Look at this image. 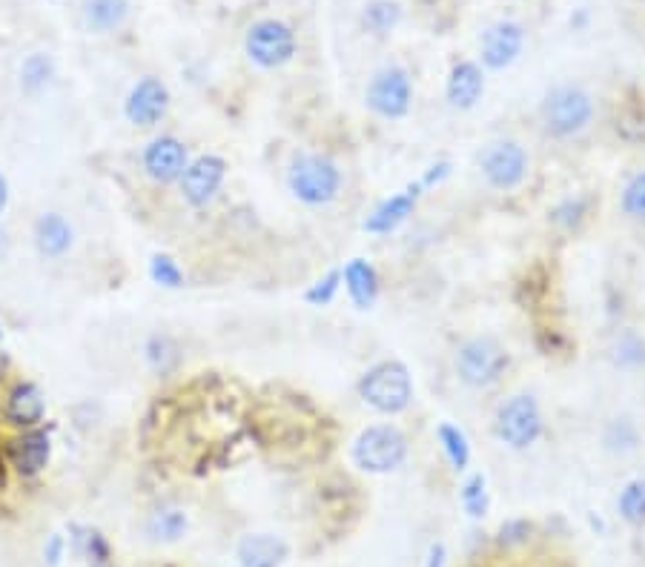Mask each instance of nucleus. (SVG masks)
Listing matches in <instances>:
<instances>
[{
  "label": "nucleus",
  "mask_w": 645,
  "mask_h": 567,
  "mask_svg": "<svg viewBox=\"0 0 645 567\" xmlns=\"http://www.w3.org/2000/svg\"><path fill=\"white\" fill-rule=\"evenodd\" d=\"M35 244H38V250L43 255H64L69 250V244H72V230H69V224L61 215L49 212L35 227Z\"/></svg>",
  "instance_id": "a211bd4d"
},
{
  "label": "nucleus",
  "mask_w": 645,
  "mask_h": 567,
  "mask_svg": "<svg viewBox=\"0 0 645 567\" xmlns=\"http://www.w3.org/2000/svg\"><path fill=\"white\" fill-rule=\"evenodd\" d=\"M43 416V396L35 384H18L9 396V419L15 424H35Z\"/></svg>",
  "instance_id": "aec40b11"
},
{
  "label": "nucleus",
  "mask_w": 645,
  "mask_h": 567,
  "mask_svg": "<svg viewBox=\"0 0 645 567\" xmlns=\"http://www.w3.org/2000/svg\"><path fill=\"white\" fill-rule=\"evenodd\" d=\"M362 21L373 35H387L402 21V6L396 0H370L362 12Z\"/></svg>",
  "instance_id": "5701e85b"
},
{
  "label": "nucleus",
  "mask_w": 645,
  "mask_h": 567,
  "mask_svg": "<svg viewBox=\"0 0 645 567\" xmlns=\"http://www.w3.org/2000/svg\"><path fill=\"white\" fill-rule=\"evenodd\" d=\"M482 95H485V72H482V66L473 61L453 63L451 72H448V81H445L448 104L453 109H459V112H468L482 101Z\"/></svg>",
  "instance_id": "2eb2a0df"
},
{
  "label": "nucleus",
  "mask_w": 645,
  "mask_h": 567,
  "mask_svg": "<svg viewBox=\"0 0 645 567\" xmlns=\"http://www.w3.org/2000/svg\"><path fill=\"white\" fill-rule=\"evenodd\" d=\"M187 530V516L181 510H158L150 519L152 539H164V542H175L181 539Z\"/></svg>",
  "instance_id": "bb28decb"
},
{
  "label": "nucleus",
  "mask_w": 645,
  "mask_h": 567,
  "mask_svg": "<svg viewBox=\"0 0 645 567\" xmlns=\"http://www.w3.org/2000/svg\"><path fill=\"white\" fill-rule=\"evenodd\" d=\"M12 456H15V464H18L21 473H26V476L38 473L43 464H46V459H49V436L41 433V430L26 433L23 439L15 441Z\"/></svg>",
  "instance_id": "6ab92c4d"
},
{
  "label": "nucleus",
  "mask_w": 645,
  "mask_h": 567,
  "mask_svg": "<svg viewBox=\"0 0 645 567\" xmlns=\"http://www.w3.org/2000/svg\"><path fill=\"white\" fill-rule=\"evenodd\" d=\"M144 169H147V175L155 184L178 181L184 175V169H187V147L172 135L155 138L144 152Z\"/></svg>",
  "instance_id": "ddd939ff"
},
{
  "label": "nucleus",
  "mask_w": 645,
  "mask_h": 567,
  "mask_svg": "<svg viewBox=\"0 0 645 567\" xmlns=\"http://www.w3.org/2000/svg\"><path fill=\"white\" fill-rule=\"evenodd\" d=\"M545 430L542 407L531 393H516L499 404L494 419L496 439L511 450H528L534 447Z\"/></svg>",
  "instance_id": "423d86ee"
},
{
  "label": "nucleus",
  "mask_w": 645,
  "mask_h": 567,
  "mask_svg": "<svg viewBox=\"0 0 645 567\" xmlns=\"http://www.w3.org/2000/svg\"><path fill=\"white\" fill-rule=\"evenodd\" d=\"M508 536V542H519L522 536H528V525L525 522H511L508 527H502V539Z\"/></svg>",
  "instance_id": "c9c22d12"
},
{
  "label": "nucleus",
  "mask_w": 645,
  "mask_h": 567,
  "mask_svg": "<svg viewBox=\"0 0 645 567\" xmlns=\"http://www.w3.org/2000/svg\"><path fill=\"white\" fill-rule=\"evenodd\" d=\"M6 370V358H3V353H0V373Z\"/></svg>",
  "instance_id": "ea45409f"
},
{
  "label": "nucleus",
  "mask_w": 645,
  "mask_h": 567,
  "mask_svg": "<svg viewBox=\"0 0 645 567\" xmlns=\"http://www.w3.org/2000/svg\"><path fill=\"white\" fill-rule=\"evenodd\" d=\"M339 281H342V273H339V270H333V273H327L324 278H319V281L304 293V298H307L313 307H327V304L336 298L339 287H342Z\"/></svg>",
  "instance_id": "2f4dec72"
},
{
  "label": "nucleus",
  "mask_w": 645,
  "mask_h": 567,
  "mask_svg": "<svg viewBox=\"0 0 645 567\" xmlns=\"http://www.w3.org/2000/svg\"><path fill=\"white\" fill-rule=\"evenodd\" d=\"M602 444L614 453H625V450H634L640 444V433H637V424L631 419H611L605 424V433H602Z\"/></svg>",
  "instance_id": "a878e982"
},
{
  "label": "nucleus",
  "mask_w": 645,
  "mask_h": 567,
  "mask_svg": "<svg viewBox=\"0 0 645 567\" xmlns=\"http://www.w3.org/2000/svg\"><path fill=\"white\" fill-rule=\"evenodd\" d=\"M287 556V545L279 536L270 533H256L241 539L238 545V562L241 567H279Z\"/></svg>",
  "instance_id": "f3484780"
},
{
  "label": "nucleus",
  "mask_w": 645,
  "mask_h": 567,
  "mask_svg": "<svg viewBox=\"0 0 645 567\" xmlns=\"http://www.w3.org/2000/svg\"><path fill=\"white\" fill-rule=\"evenodd\" d=\"M227 178V161L218 158V155H204L193 164H187L184 175L178 178L181 181V195L187 198V204L193 207H204L215 198V192L221 189Z\"/></svg>",
  "instance_id": "9b49d317"
},
{
  "label": "nucleus",
  "mask_w": 645,
  "mask_h": 567,
  "mask_svg": "<svg viewBox=\"0 0 645 567\" xmlns=\"http://www.w3.org/2000/svg\"><path fill=\"white\" fill-rule=\"evenodd\" d=\"M359 399L382 416H399L413 401V378L402 361H379L359 378Z\"/></svg>",
  "instance_id": "20e7f679"
},
{
  "label": "nucleus",
  "mask_w": 645,
  "mask_h": 567,
  "mask_svg": "<svg viewBox=\"0 0 645 567\" xmlns=\"http://www.w3.org/2000/svg\"><path fill=\"white\" fill-rule=\"evenodd\" d=\"M410 441L396 424H370L353 441V462L365 473L385 476L399 470L408 459Z\"/></svg>",
  "instance_id": "39448f33"
},
{
  "label": "nucleus",
  "mask_w": 645,
  "mask_h": 567,
  "mask_svg": "<svg viewBox=\"0 0 645 567\" xmlns=\"http://www.w3.org/2000/svg\"><path fill=\"white\" fill-rule=\"evenodd\" d=\"M147 358H150V364L155 370H167L172 361L178 358V350H175L172 338L155 336L150 338V344H147Z\"/></svg>",
  "instance_id": "473e14b6"
},
{
  "label": "nucleus",
  "mask_w": 645,
  "mask_h": 567,
  "mask_svg": "<svg viewBox=\"0 0 645 567\" xmlns=\"http://www.w3.org/2000/svg\"><path fill=\"white\" fill-rule=\"evenodd\" d=\"M287 187L293 198H299L307 207H327L342 192V169L333 158L304 152L290 161L287 169Z\"/></svg>",
  "instance_id": "f03ea898"
},
{
  "label": "nucleus",
  "mask_w": 645,
  "mask_h": 567,
  "mask_svg": "<svg viewBox=\"0 0 645 567\" xmlns=\"http://www.w3.org/2000/svg\"><path fill=\"white\" fill-rule=\"evenodd\" d=\"M422 184L416 181V184H410L408 189H402V192H396V195H390L387 201H382L376 210L370 212V218H367L365 224H362V230L370 232V235H387V232L399 230L405 221H408L413 210H416V204H419V198H422Z\"/></svg>",
  "instance_id": "4468645a"
},
{
  "label": "nucleus",
  "mask_w": 645,
  "mask_h": 567,
  "mask_svg": "<svg viewBox=\"0 0 645 567\" xmlns=\"http://www.w3.org/2000/svg\"><path fill=\"white\" fill-rule=\"evenodd\" d=\"M442 565H445V547L433 545V547H430L428 567H442Z\"/></svg>",
  "instance_id": "e433bc0d"
},
{
  "label": "nucleus",
  "mask_w": 645,
  "mask_h": 567,
  "mask_svg": "<svg viewBox=\"0 0 645 567\" xmlns=\"http://www.w3.org/2000/svg\"><path fill=\"white\" fill-rule=\"evenodd\" d=\"M448 175H451V164H448V161H439V164H433V167L419 178V184H422V189H430L436 187V184H442Z\"/></svg>",
  "instance_id": "f704fd0d"
},
{
  "label": "nucleus",
  "mask_w": 645,
  "mask_h": 567,
  "mask_svg": "<svg viewBox=\"0 0 645 567\" xmlns=\"http://www.w3.org/2000/svg\"><path fill=\"white\" fill-rule=\"evenodd\" d=\"M150 275H152V281H155V284H161V287H170V290L184 287V273L178 270V264L172 261L170 255H152Z\"/></svg>",
  "instance_id": "7c9ffc66"
},
{
  "label": "nucleus",
  "mask_w": 645,
  "mask_h": 567,
  "mask_svg": "<svg viewBox=\"0 0 645 567\" xmlns=\"http://www.w3.org/2000/svg\"><path fill=\"white\" fill-rule=\"evenodd\" d=\"M508 350L494 336L465 338L453 353V373L471 390H488L508 370Z\"/></svg>",
  "instance_id": "7ed1b4c3"
},
{
  "label": "nucleus",
  "mask_w": 645,
  "mask_h": 567,
  "mask_svg": "<svg viewBox=\"0 0 645 567\" xmlns=\"http://www.w3.org/2000/svg\"><path fill=\"white\" fill-rule=\"evenodd\" d=\"M436 439L442 444L448 462L453 464V470H468V464H471V444H468V436H465L456 424L442 421V424L436 427Z\"/></svg>",
  "instance_id": "4be33fe9"
},
{
  "label": "nucleus",
  "mask_w": 645,
  "mask_h": 567,
  "mask_svg": "<svg viewBox=\"0 0 645 567\" xmlns=\"http://www.w3.org/2000/svg\"><path fill=\"white\" fill-rule=\"evenodd\" d=\"M525 49V26L519 21H496L479 38V58L485 69H508Z\"/></svg>",
  "instance_id": "9d476101"
},
{
  "label": "nucleus",
  "mask_w": 645,
  "mask_h": 567,
  "mask_svg": "<svg viewBox=\"0 0 645 567\" xmlns=\"http://www.w3.org/2000/svg\"><path fill=\"white\" fill-rule=\"evenodd\" d=\"M92 567H107V562H95V565Z\"/></svg>",
  "instance_id": "a19ab883"
},
{
  "label": "nucleus",
  "mask_w": 645,
  "mask_h": 567,
  "mask_svg": "<svg viewBox=\"0 0 645 567\" xmlns=\"http://www.w3.org/2000/svg\"><path fill=\"white\" fill-rule=\"evenodd\" d=\"M585 210H588V207H585L582 198H577V201L568 198V201H562L557 210L551 212V218H554L557 224H562V227H577L582 221V215H585Z\"/></svg>",
  "instance_id": "72a5a7b5"
},
{
  "label": "nucleus",
  "mask_w": 645,
  "mask_h": 567,
  "mask_svg": "<svg viewBox=\"0 0 645 567\" xmlns=\"http://www.w3.org/2000/svg\"><path fill=\"white\" fill-rule=\"evenodd\" d=\"M462 507L468 510V516H473V519L485 516V510H488V484H485L482 473H473L462 484Z\"/></svg>",
  "instance_id": "c85d7f7f"
},
{
  "label": "nucleus",
  "mask_w": 645,
  "mask_h": 567,
  "mask_svg": "<svg viewBox=\"0 0 645 567\" xmlns=\"http://www.w3.org/2000/svg\"><path fill=\"white\" fill-rule=\"evenodd\" d=\"M0 250H3V232H0Z\"/></svg>",
  "instance_id": "79ce46f5"
},
{
  "label": "nucleus",
  "mask_w": 645,
  "mask_h": 567,
  "mask_svg": "<svg viewBox=\"0 0 645 567\" xmlns=\"http://www.w3.org/2000/svg\"><path fill=\"white\" fill-rule=\"evenodd\" d=\"M620 516H623L628 525H643L645 522V479H634L620 490Z\"/></svg>",
  "instance_id": "393cba45"
},
{
  "label": "nucleus",
  "mask_w": 645,
  "mask_h": 567,
  "mask_svg": "<svg viewBox=\"0 0 645 567\" xmlns=\"http://www.w3.org/2000/svg\"><path fill=\"white\" fill-rule=\"evenodd\" d=\"M167 106H170V92L167 86L161 84L158 78H141L138 84L132 86L127 98V118L135 126H155L164 115H167Z\"/></svg>",
  "instance_id": "f8f14e48"
},
{
  "label": "nucleus",
  "mask_w": 645,
  "mask_h": 567,
  "mask_svg": "<svg viewBox=\"0 0 645 567\" xmlns=\"http://www.w3.org/2000/svg\"><path fill=\"white\" fill-rule=\"evenodd\" d=\"M49 78H52V61L46 55H29L23 61L21 84L26 92H38L41 86H46Z\"/></svg>",
  "instance_id": "c756f323"
},
{
  "label": "nucleus",
  "mask_w": 645,
  "mask_h": 567,
  "mask_svg": "<svg viewBox=\"0 0 645 567\" xmlns=\"http://www.w3.org/2000/svg\"><path fill=\"white\" fill-rule=\"evenodd\" d=\"M46 556H49V562H52V565L58 562V556H61V539H58V536H52V542H49V547H46Z\"/></svg>",
  "instance_id": "4c0bfd02"
},
{
  "label": "nucleus",
  "mask_w": 645,
  "mask_h": 567,
  "mask_svg": "<svg viewBox=\"0 0 645 567\" xmlns=\"http://www.w3.org/2000/svg\"><path fill=\"white\" fill-rule=\"evenodd\" d=\"M6 201H9V187H6V181L0 178V212L6 207Z\"/></svg>",
  "instance_id": "58836bf2"
},
{
  "label": "nucleus",
  "mask_w": 645,
  "mask_h": 567,
  "mask_svg": "<svg viewBox=\"0 0 645 567\" xmlns=\"http://www.w3.org/2000/svg\"><path fill=\"white\" fill-rule=\"evenodd\" d=\"M86 23L98 32H109L121 26L129 12L127 0H86Z\"/></svg>",
  "instance_id": "412c9836"
},
{
  "label": "nucleus",
  "mask_w": 645,
  "mask_h": 567,
  "mask_svg": "<svg viewBox=\"0 0 645 567\" xmlns=\"http://www.w3.org/2000/svg\"><path fill=\"white\" fill-rule=\"evenodd\" d=\"M620 207L631 221H645V169L625 181Z\"/></svg>",
  "instance_id": "cd10ccee"
},
{
  "label": "nucleus",
  "mask_w": 645,
  "mask_h": 567,
  "mask_svg": "<svg viewBox=\"0 0 645 567\" xmlns=\"http://www.w3.org/2000/svg\"><path fill=\"white\" fill-rule=\"evenodd\" d=\"M611 358L623 370H640V367H645V338H640L637 333L617 336L614 347H611Z\"/></svg>",
  "instance_id": "b1692460"
},
{
  "label": "nucleus",
  "mask_w": 645,
  "mask_h": 567,
  "mask_svg": "<svg viewBox=\"0 0 645 567\" xmlns=\"http://www.w3.org/2000/svg\"><path fill=\"white\" fill-rule=\"evenodd\" d=\"M594 95L580 84H559L548 89V95L539 104V121L542 129L557 138V141H571L588 132L594 124Z\"/></svg>",
  "instance_id": "f257e3e1"
},
{
  "label": "nucleus",
  "mask_w": 645,
  "mask_h": 567,
  "mask_svg": "<svg viewBox=\"0 0 645 567\" xmlns=\"http://www.w3.org/2000/svg\"><path fill=\"white\" fill-rule=\"evenodd\" d=\"M476 167L482 172L485 184L499 192H511V189L522 187L531 169V158L519 141L511 138H496L491 144L479 149Z\"/></svg>",
  "instance_id": "0eeeda50"
},
{
  "label": "nucleus",
  "mask_w": 645,
  "mask_h": 567,
  "mask_svg": "<svg viewBox=\"0 0 645 567\" xmlns=\"http://www.w3.org/2000/svg\"><path fill=\"white\" fill-rule=\"evenodd\" d=\"M365 104L382 121H402L413 106V81L399 63H390L373 72L365 92Z\"/></svg>",
  "instance_id": "6e6552de"
},
{
  "label": "nucleus",
  "mask_w": 645,
  "mask_h": 567,
  "mask_svg": "<svg viewBox=\"0 0 645 567\" xmlns=\"http://www.w3.org/2000/svg\"><path fill=\"white\" fill-rule=\"evenodd\" d=\"M244 49H247V58L258 63L261 69H279L284 63L293 61L296 35L287 23L276 21V18H264L247 29Z\"/></svg>",
  "instance_id": "1a4fd4ad"
},
{
  "label": "nucleus",
  "mask_w": 645,
  "mask_h": 567,
  "mask_svg": "<svg viewBox=\"0 0 645 567\" xmlns=\"http://www.w3.org/2000/svg\"><path fill=\"white\" fill-rule=\"evenodd\" d=\"M344 290L359 310H370L379 301V273L365 258H353L342 273Z\"/></svg>",
  "instance_id": "dca6fc26"
}]
</instances>
